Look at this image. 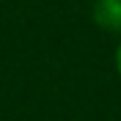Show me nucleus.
<instances>
[{"mask_svg": "<svg viewBox=\"0 0 121 121\" xmlns=\"http://www.w3.org/2000/svg\"><path fill=\"white\" fill-rule=\"evenodd\" d=\"M94 22L102 30L121 33V0H96L94 3Z\"/></svg>", "mask_w": 121, "mask_h": 121, "instance_id": "f257e3e1", "label": "nucleus"}, {"mask_svg": "<svg viewBox=\"0 0 121 121\" xmlns=\"http://www.w3.org/2000/svg\"><path fill=\"white\" fill-rule=\"evenodd\" d=\"M116 69H118V74H121V41L116 47Z\"/></svg>", "mask_w": 121, "mask_h": 121, "instance_id": "f03ea898", "label": "nucleus"}]
</instances>
